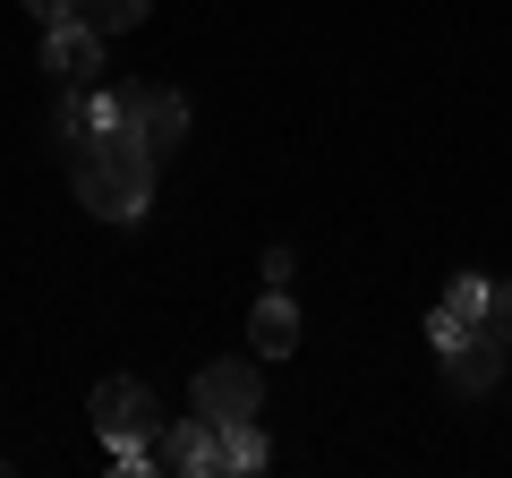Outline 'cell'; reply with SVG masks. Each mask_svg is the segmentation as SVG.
Instances as JSON below:
<instances>
[{
	"label": "cell",
	"instance_id": "1",
	"mask_svg": "<svg viewBox=\"0 0 512 478\" xmlns=\"http://www.w3.org/2000/svg\"><path fill=\"white\" fill-rule=\"evenodd\" d=\"M154 154H146V137L137 129H94V137H77L69 146V180H77V205L86 214H103V222H137L154 205Z\"/></svg>",
	"mask_w": 512,
	"mask_h": 478
},
{
	"label": "cell",
	"instance_id": "2",
	"mask_svg": "<svg viewBox=\"0 0 512 478\" xmlns=\"http://www.w3.org/2000/svg\"><path fill=\"white\" fill-rule=\"evenodd\" d=\"M86 419H94V436L120 453V444H154L163 436V402H154V385L146 376H103V385L86 393Z\"/></svg>",
	"mask_w": 512,
	"mask_h": 478
},
{
	"label": "cell",
	"instance_id": "3",
	"mask_svg": "<svg viewBox=\"0 0 512 478\" xmlns=\"http://www.w3.org/2000/svg\"><path fill=\"white\" fill-rule=\"evenodd\" d=\"M504 350H512V342L487 325V316L461 325L453 342H444V385H453V393H495V385H504Z\"/></svg>",
	"mask_w": 512,
	"mask_h": 478
},
{
	"label": "cell",
	"instance_id": "4",
	"mask_svg": "<svg viewBox=\"0 0 512 478\" xmlns=\"http://www.w3.org/2000/svg\"><path fill=\"white\" fill-rule=\"evenodd\" d=\"M265 410V376H256V359H214V368H197V419H256Z\"/></svg>",
	"mask_w": 512,
	"mask_h": 478
},
{
	"label": "cell",
	"instance_id": "5",
	"mask_svg": "<svg viewBox=\"0 0 512 478\" xmlns=\"http://www.w3.org/2000/svg\"><path fill=\"white\" fill-rule=\"evenodd\" d=\"M154 470H180V478H214V470H222L214 419H163V436H154Z\"/></svg>",
	"mask_w": 512,
	"mask_h": 478
},
{
	"label": "cell",
	"instance_id": "6",
	"mask_svg": "<svg viewBox=\"0 0 512 478\" xmlns=\"http://www.w3.org/2000/svg\"><path fill=\"white\" fill-rule=\"evenodd\" d=\"M103 43L111 35H94V26H52V35H43V69H52L60 86H94V77H103Z\"/></svg>",
	"mask_w": 512,
	"mask_h": 478
},
{
	"label": "cell",
	"instance_id": "7",
	"mask_svg": "<svg viewBox=\"0 0 512 478\" xmlns=\"http://www.w3.org/2000/svg\"><path fill=\"white\" fill-rule=\"evenodd\" d=\"M128 129L146 137V154H154V163H171V154L188 146V94L146 86V103H137V120H128Z\"/></svg>",
	"mask_w": 512,
	"mask_h": 478
},
{
	"label": "cell",
	"instance_id": "8",
	"mask_svg": "<svg viewBox=\"0 0 512 478\" xmlns=\"http://www.w3.org/2000/svg\"><path fill=\"white\" fill-rule=\"evenodd\" d=\"M487 308H495V282H487V274H453V282H444V299L427 308V342L444 350V342H453L461 325H478Z\"/></svg>",
	"mask_w": 512,
	"mask_h": 478
},
{
	"label": "cell",
	"instance_id": "9",
	"mask_svg": "<svg viewBox=\"0 0 512 478\" xmlns=\"http://www.w3.org/2000/svg\"><path fill=\"white\" fill-rule=\"evenodd\" d=\"M248 350H265V359H291L299 350V308H291V291H265L248 308Z\"/></svg>",
	"mask_w": 512,
	"mask_h": 478
},
{
	"label": "cell",
	"instance_id": "10",
	"mask_svg": "<svg viewBox=\"0 0 512 478\" xmlns=\"http://www.w3.org/2000/svg\"><path fill=\"white\" fill-rule=\"evenodd\" d=\"M214 444H222V470H265V427L256 419H222Z\"/></svg>",
	"mask_w": 512,
	"mask_h": 478
},
{
	"label": "cell",
	"instance_id": "11",
	"mask_svg": "<svg viewBox=\"0 0 512 478\" xmlns=\"http://www.w3.org/2000/svg\"><path fill=\"white\" fill-rule=\"evenodd\" d=\"M154 0H77V26H94V35H128V26H146Z\"/></svg>",
	"mask_w": 512,
	"mask_h": 478
},
{
	"label": "cell",
	"instance_id": "12",
	"mask_svg": "<svg viewBox=\"0 0 512 478\" xmlns=\"http://www.w3.org/2000/svg\"><path fill=\"white\" fill-rule=\"evenodd\" d=\"M26 9H35L43 35H52V26H77V0H26Z\"/></svg>",
	"mask_w": 512,
	"mask_h": 478
},
{
	"label": "cell",
	"instance_id": "13",
	"mask_svg": "<svg viewBox=\"0 0 512 478\" xmlns=\"http://www.w3.org/2000/svg\"><path fill=\"white\" fill-rule=\"evenodd\" d=\"M487 325H495V333L512 342V282H495V308H487Z\"/></svg>",
	"mask_w": 512,
	"mask_h": 478
},
{
	"label": "cell",
	"instance_id": "14",
	"mask_svg": "<svg viewBox=\"0 0 512 478\" xmlns=\"http://www.w3.org/2000/svg\"><path fill=\"white\" fill-rule=\"evenodd\" d=\"M0 470H9V461H0Z\"/></svg>",
	"mask_w": 512,
	"mask_h": 478
}]
</instances>
